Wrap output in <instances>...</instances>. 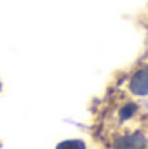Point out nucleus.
<instances>
[{
  "label": "nucleus",
  "mask_w": 148,
  "mask_h": 149,
  "mask_svg": "<svg viewBox=\"0 0 148 149\" xmlns=\"http://www.w3.org/2000/svg\"><path fill=\"white\" fill-rule=\"evenodd\" d=\"M115 149H147V141L141 134L124 135L115 142Z\"/></svg>",
  "instance_id": "1"
},
{
  "label": "nucleus",
  "mask_w": 148,
  "mask_h": 149,
  "mask_svg": "<svg viewBox=\"0 0 148 149\" xmlns=\"http://www.w3.org/2000/svg\"><path fill=\"white\" fill-rule=\"evenodd\" d=\"M56 149H85V144L82 141H65V142L58 144Z\"/></svg>",
  "instance_id": "3"
},
{
  "label": "nucleus",
  "mask_w": 148,
  "mask_h": 149,
  "mask_svg": "<svg viewBox=\"0 0 148 149\" xmlns=\"http://www.w3.org/2000/svg\"><path fill=\"white\" fill-rule=\"evenodd\" d=\"M131 90L138 95H148V68H143L132 76Z\"/></svg>",
  "instance_id": "2"
},
{
  "label": "nucleus",
  "mask_w": 148,
  "mask_h": 149,
  "mask_svg": "<svg viewBox=\"0 0 148 149\" xmlns=\"http://www.w3.org/2000/svg\"><path fill=\"white\" fill-rule=\"evenodd\" d=\"M134 113H136V106H134V104H129V106H125V108L120 111V118H122V120H125V118H131Z\"/></svg>",
  "instance_id": "4"
}]
</instances>
